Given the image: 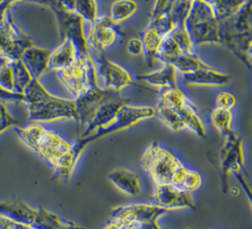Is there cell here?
Returning a JSON list of instances; mask_svg holds the SVG:
<instances>
[{
	"label": "cell",
	"instance_id": "obj_40",
	"mask_svg": "<svg viewBox=\"0 0 252 229\" xmlns=\"http://www.w3.org/2000/svg\"><path fill=\"white\" fill-rule=\"evenodd\" d=\"M103 229H141V226L138 225H126L119 222H116L114 220H110Z\"/></svg>",
	"mask_w": 252,
	"mask_h": 229
},
{
	"label": "cell",
	"instance_id": "obj_24",
	"mask_svg": "<svg viewBox=\"0 0 252 229\" xmlns=\"http://www.w3.org/2000/svg\"><path fill=\"white\" fill-rule=\"evenodd\" d=\"M140 79L153 86L162 88H169L177 86L176 70L169 63H163V67L140 76Z\"/></svg>",
	"mask_w": 252,
	"mask_h": 229
},
{
	"label": "cell",
	"instance_id": "obj_23",
	"mask_svg": "<svg viewBox=\"0 0 252 229\" xmlns=\"http://www.w3.org/2000/svg\"><path fill=\"white\" fill-rule=\"evenodd\" d=\"M76 59V49L69 39H62V42L52 51L49 52L48 70L55 72L67 67Z\"/></svg>",
	"mask_w": 252,
	"mask_h": 229
},
{
	"label": "cell",
	"instance_id": "obj_30",
	"mask_svg": "<svg viewBox=\"0 0 252 229\" xmlns=\"http://www.w3.org/2000/svg\"><path fill=\"white\" fill-rule=\"evenodd\" d=\"M169 64H171L174 67L176 72H179L182 75L190 74V73H193L195 71H198L200 69L210 66L207 63H205L204 61H202L199 58V56H197L193 52L189 53V54H184V55L178 56V57L174 58L173 60H171L169 62Z\"/></svg>",
	"mask_w": 252,
	"mask_h": 229
},
{
	"label": "cell",
	"instance_id": "obj_19",
	"mask_svg": "<svg viewBox=\"0 0 252 229\" xmlns=\"http://www.w3.org/2000/svg\"><path fill=\"white\" fill-rule=\"evenodd\" d=\"M37 208L32 207L21 199L0 200V216L9 220L32 226L36 218Z\"/></svg>",
	"mask_w": 252,
	"mask_h": 229
},
{
	"label": "cell",
	"instance_id": "obj_46",
	"mask_svg": "<svg viewBox=\"0 0 252 229\" xmlns=\"http://www.w3.org/2000/svg\"><path fill=\"white\" fill-rule=\"evenodd\" d=\"M0 229H13L9 220L0 216Z\"/></svg>",
	"mask_w": 252,
	"mask_h": 229
},
{
	"label": "cell",
	"instance_id": "obj_26",
	"mask_svg": "<svg viewBox=\"0 0 252 229\" xmlns=\"http://www.w3.org/2000/svg\"><path fill=\"white\" fill-rule=\"evenodd\" d=\"M156 115L159 118V120L172 132L178 133L186 130V126L182 122V120L178 117L175 111L171 108V106L160 96L157 102L155 107Z\"/></svg>",
	"mask_w": 252,
	"mask_h": 229
},
{
	"label": "cell",
	"instance_id": "obj_15",
	"mask_svg": "<svg viewBox=\"0 0 252 229\" xmlns=\"http://www.w3.org/2000/svg\"><path fill=\"white\" fill-rule=\"evenodd\" d=\"M153 201L155 204L169 211L195 207L191 193L180 190L170 184L155 186Z\"/></svg>",
	"mask_w": 252,
	"mask_h": 229
},
{
	"label": "cell",
	"instance_id": "obj_11",
	"mask_svg": "<svg viewBox=\"0 0 252 229\" xmlns=\"http://www.w3.org/2000/svg\"><path fill=\"white\" fill-rule=\"evenodd\" d=\"M32 45V38L18 27L9 10L0 23V55L11 60L21 59L25 50Z\"/></svg>",
	"mask_w": 252,
	"mask_h": 229
},
{
	"label": "cell",
	"instance_id": "obj_10",
	"mask_svg": "<svg viewBox=\"0 0 252 229\" xmlns=\"http://www.w3.org/2000/svg\"><path fill=\"white\" fill-rule=\"evenodd\" d=\"M159 96L171 106V108L186 126V129L192 131L201 138L206 137V128L202 119L200 118L192 102L178 87V86L160 89Z\"/></svg>",
	"mask_w": 252,
	"mask_h": 229
},
{
	"label": "cell",
	"instance_id": "obj_37",
	"mask_svg": "<svg viewBox=\"0 0 252 229\" xmlns=\"http://www.w3.org/2000/svg\"><path fill=\"white\" fill-rule=\"evenodd\" d=\"M236 96L229 91H220L216 96V107L225 110H231L236 105Z\"/></svg>",
	"mask_w": 252,
	"mask_h": 229
},
{
	"label": "cell",
	"instance_id": "obj_36",
	"mask_svg": "<svg viewBox=\"0 0 252 229\" xmlns=\"http://www.w3.org/2000/svg\"><path fill=\"white\" fill-rule=\"evenodd\" d=\"M19 125V121L9 111L6 101L0 99V135L12 127Z\"/></svg>",
	"mask_w": 252,
	"mask_h": 229
},
{
	"label": "cell",
	"instance_id": "obj_39",
	"mask_svg": "<svg viewBox=\"0 0 252 229\" xmlns=\"http://www.w3.org/2000/svg\"><path fill=\"white\" fill-rule=\"evenodd\" d=\"M127 51L132 56L138 57L143 54V44L142 40L139 37H132L127 42Z\"/></svg>",
	"mask_w": 252,
	"mask_h": 229
},
{
	"label": "cell",
	"instance_id": "obj_27",
	"mask_svg": "<svg viewBox=\"0 0 252 229\" xmlns=\"http://www.w3.org/2000/svg\"><path fill=\"white\" fill-rule=\"evenodd\" d=\"M249 0H209L213 12L220 22L235 15Z\"/></svg>",
	"mask_w": 252,
	"mask_h": 229
},
{
	"label": "cell",
	"instance_id": "obj_9",
	"mask_svg": "<svg viewBox=\"0 0 252 229\" xmlns=\"http://www.w3.org/2000/svg\"><path fill=\"white\" fill-rule=\"evenodd\" d=\"M55 14L59 35L62 39H69L75 46L76 56L91 57L87 35L85 33V21L74 11L65 10L60 4H54L49 7Z\"/></svg>",
	"mask_w": 252,
	"mask_h": 229
},
{
	"label": "cell",
	"instance_id": "obj_28",
	"mask_svg": "<svg viewBox=\"0 0 252 229\" xmlns=\"http://www.w3.org/2000/svg\"><path fill=\"white\" fill-rule=\"evenodd\" d=\"M138 3L135 0H115L110 7L108 18L115 24H121L131 18L138 10Z\"/></svg>",
	"mask_w": 252,
	"mask_h": 229
},
{
	"label": "cell",
	"instance_id": "obj_4",
	"mask_svg": "<svg viewBox=\"0 0 252 229\" xmlns=\"http://www.w3.org/2000/svg\"><path fill=\"white\" fill-rule=\"evenodd\" d=\"M183 28L193 47L220 44L219 21L211 5L204 0H193Z\"/></svg>",
	"mask_w": 252,
	"mask_h": 229
},
{
	"label": "cell",
	"instance_id": "obj_14",
	"mask_svg": "<svg viewBox=\"0 0 252 229\" xmlns=\"http://www.w3.org/2000/svg\"><path fill=\"white\" fill-rule=\"evenodd\" d=\"M112 90L103 89L100 86H94L74 98L76 107V124H77V137H79L98 107L111 98L118 94Z\"/></svg>",
	"mask_w": 252,
	"mask_h": 229
},
{
	"label": "cell",
	"instance_id": "obj_7",
	"mask_svg": "<svg viewBox=\"0 0 252 229\" xmlns=\"http://www.w3.org/2000/svg\"><path fill=\"white\" fill-rule=\"evenodd\" d=\"M220 162L221 169L220 180L222 192H227L229 174L233 173L244 188V191H246L250 200V186L245 174L243 143L240 137L233 131L224 136V142L220 151Z\"/></svg>",
	"mask_w": 252,
	"mask_h": 229
},
{
	"label": "cell",
	"instance_id": "obj_33",
	"mask_svg": "<svg viewBox=\"0 0 252 229\" xmlns=\"http://www.w3.org/2000/svg\"><path fill=\"white\" fill-rule=\"evenodd\" d=\"M193 0H174L169 10V17L174 28H183L184 22L190 12Z\"/></svg>",
	"mask_w": 252,
	"mask_h": 229
},
{
	"label": "cell",
	"instance_id": "obj_25",
	"mask_svg": "<svg viewBox=\"0 0 252 229\" xmlns=\"http://www.w3.org/2000/svg\"><path fill=\"white\" fill-rule=\"evenodd\" d=\"M162 38L163 37L160 34L150 27H147L142 33L141 40L143 44V54L149 67H153L158 60V53Z\"/></svg>",
	"mask_w": 252,
	"mask_h": 229
},
{
	"label": "cell",
	"instance_id": "obj_21",
	"mask_svg": "<svg viewBox=\"0 0 252 229\" xmlns=\"http://www.w3.org/2000/svg\"><path fill=\"white\" fill-rule=\"evenodd\" d=\"M184 81L188 85L205 86H220L230 82V76L214 69L211 66L200 69L190 74L182 75Z\"/></svg>",
	"mask_w": 252,
	"mask_h": 229
},
{
	"label": "cell",
	"instance_id": "obj_22",
	"mask_svg": "<svg viewBox=\"0 0 252 229\" xmlns=\"http://www.w3.org/2000/svg\"><path fill=\"white\" fill-rule=\"evenodd\" d=\"M107 178L118 190L130 197H136L141 192L139 176L129 169H114L108 173Z\"/></svg>",
	"mask_w": 252,
	"mask_h": 229
},
{
	"label": "cell",
	"instance_id": "obj_38",
	"mask_svg": "<svg viewBox=\"0 0 252 229\" xmlns=\"http://www.w3.org/2000/svg\"><path fill=\"white\" fill-rule=\"evenodd\" d=\"M173 1L174 0H155L150 20H154L163 15H168Z\"/></svg>",
	"mask_w": 252,
	"mask_h": 229
},
{
	"label": "cell",
	"instance_id": "obj_41",
	"mask_svg": "<svg viewBox=\"0 0 252 229\" xmlns=\"http://www.w3.org/2000/svg\"><path fill=\"white\" fill-rule=\"evenodd\" d=\"M2 1H3V3H4L7 7L11 8L12 5H14L15 3L19 2V1H25V0H2ZM27 1L34 2V3H37V4L43 5V6H46V5H47V1H46V0H27Z\"/></svg>",
	"mask_w": 252,
	"mask_h": 229
},
{
	"label": "cell",
	"instance_id": "obj_20",
	"mask_svg": "<svg viewBox=\"0 0 252 229\" xmlns=\"http://www.w3.org/2000/svg\"><path fill=\"white\" fill-rule=\"evenodd\" d=\"M49 52L34 44L25 50L21 56V60L28 69L32 79L39 78L48 70Z\"/></svg>",
	"mask_w": 252,
	"mask_h": 229
},
{
	"label": "cell",
	"instance_id": "obj_44",
	"mask_svg": "<svg viewBox=\"0 0 252 229\" xmlns=\"http://www.w3.org/2000/svg\"><path fill=\"white\" fill-rule=\"evenodd\" d=\"M9 220V219H8ZM11 226L13 229H33L32 227L29 226V225H26V224H22V223H18V222H15V221H12V220H9Z\"/></svg>",
	"mask_w": 252,
	"mask_h": 229
},
{
	"label": "cell",
	"instance_id": "obj_34",
	"mask_svg": "<svg viewBox=\"0 0 252 229\" xmlns=\"http://www.w3.org/2000/svg\"><path fill=\"white\" fill-rule=\"evenodd\" d=\"M74 12L85 22L93 23L98 17L96 0H76Z\"/></svg>",
	"mask_w": 252,
	"mask_h": 229
},
{
	"label": "cell",
	"instance_id": "obj_29",
	"mask_svg": "<svg viewBox=\"0 0 252 229\" xmlns=\"http://www.w3.org/2000/svg\"><path fill=\"white\" fill-rule=\"evenodd\" d=\"M68 223L69 221L61 219L54 212L47 210L43 206H38L36 218L32 227L33 229H62Z\"/></svg>",
	"mask_w": 252,
	"mask_h": 229
},
{
	"label": "cell",
	"instance_id": "obj_13",
	"mask_svg": "<svg viewBox=\"0 0 252 229\" xmlns=\"http://www.w3.org/2000/svg\"><path fill=\"white\" fill-rule=\"evenodd\" d=\"M168 212L169 210L155 203H130L113 208L111 219L126 225L141 226L158 221L159 217Z\"/></svg>",
	"mask_w": 252,
	"mask_h": 229
},
{
	"label": "cell",
	"instance_id": "obj_5",
	"mask_svg": "<svg viewBox=\"0 0 252 229\" xmlns=\"http://www.w3.org/2000/svg\"><path fill=\"white\" fill-rule=\"evenodd\" d=\"M140 162L155 186L173 185L185 166L179 158L158 143H153L146 148Z\"/></svg>",
	"mask_w": 252,
	"mask_h": 229
},
{
	"label": "cell",
	"instance_id": "obj_2",
	"mask_svg": "<svg viewBox=\"0 0 252 229\" xmlns=\"http://www.w3.org/2000/svg\"><path fill=\"white\" fill-rule=\"evenodd\" d=\"M29 118L33 122H52L62 119L76 120L74 99L51 94L37 79H32L24 90V100Z\"/></svg>",
	"mask_w": 252,
	"mask_h": 229
},
{
	"label": "cell",
	"instance_id": "obj_35",
	"mask_svg": "<svg viewBox=\"0 0 252 229\" xmlns=\"http://www.w3.org/2000/svg\"><path fill=\"white\" fill-rule=\"evenodd\" d=\"M0 86L9 91H14L12 60L3 55H0Z\"/></svg>",
	"mask_w": 252,
	"mask_h": 229
},
{
	"label": "cell",
	"instance_id": "obj_17",
	"mask_svg": "<svg viewBox=\"0 0 252 229\" xmlns=\"http://www.w3.org/2000/svg\"><path fill=\"white\" fill-rule=\"evenodd\" d=\"M119 38V31L108 16L97 17L91 23L88 33V44H91L96 51H104L116 44Z\"/></svg>",
	"mask_w": 252,
	"mask_h": 229
},
{
	"label": "cell",
	"instance_id": "obj_12",
	"mask_svg": "<svg viewBox=\"0 0 252 229\" xmlns=\"http://www.w3.org/2000/svg\"><path fill=\"white\" fill-rule=\"evenodd\" d=\"M95 70L98 86L107 90L121 92L133 84L130 73L119 64L111 61L104 51H97Z\"/></svg>",
	"mask_w": 252,
	"mask_h": 229
},
{
	"label": "cell",
	"instance_id": "obj_6",
	"mask_svg": "<svg viewBox=\"0 0 252 229\" xmlns=\"http://www.w3.org/2000/svg\"><path fill=\"white\" fill-rule=\"evenodd\" d=\"M156 116L155 107L148 105H132L124 102L121 107L118 109L115 117L112 121L106 125L104 128L98 130L94 135L89 137L83 141H76L74 143V147L76 153L80 157L85 150V148L93 142H95L101 138L112 135L114 133H118L133 127L134 125L151 119Z\"/></svg>",
	"mask_w": 252,
	"mask_h": 229
},
{
	"label": "cell",
	"instance_id": "obj_16",
	"mask_svg": "<svg viewBox=\"0 0 252 229\" xmlns=\"http://www.w3.org/2000/svg\"><path fill=\"white\" fill-rule=\"evenodd\" d=\"M193 48L184 28L177 27L163 36L158 49V60L163 63H169L178 56L192 53Z\"/></svg>",
	"mask_w": 252,
	"mask_h": 229
},
{
	"label": "cell",
	"instance_id": "obj_31",
	"mask_svg": "<svg viewBox=\"0 0 252 229\" xmlns=\"http://www.w3.org/2000/svg\"><path fill=\"white\" fill-rule=\"evenodd\" d=\"M14 91L17 93H24L26 87L30 85L32 78L21 59L12 60Z\"/></svg>",
	"mask_w": 252,
	"mask_h": 229
},
{
	"label": "cell",
	"instance_id": "obj_18",
	"mask_svg": "<svg viewBox=\"0 0 252 229\" xmlns=\"http://www.w3.org/2000/svg\"><path fill=\"white\" fill-rule=\"evenodd\" d=\"M125 101L121 97L120 93L112 96L105 102H103L95 111L82 134L77 137V141H83L94 135L98 130L108 125L115 117L118 109Z\"/></svg>",
	"mask_w": 252,
	"mask_h": 229
},
{
	"label": "cell",
	"instance_id": "obj_8",
	"mask_svg": "<svg viewBox=\"0 0 252 229\" xmlns=\"http://www.w3.org/2000/svg\"><path fill=\"white\" fill-rule=\"evenodd\" d=\"M61 84L77 98L92 87L99 86L94 58L78 57L67 67L56 72Z\"/></svg>",
	"mask_w": 252,
	"mask_h": 229
},
{
	"label": "cell",
	"instance_id": "obj_42",
	"mask_svg": "<svg viewBox=\"0 0 252 229\" xmlns=\"http://www.w3.org/2000/svg\"><path fill=\"white\" fill-rule=\"evenodd\" d=\"M76 0H59V4L62 8L68 11H74Z\"/></svg>",
	"mask_w": 252,
	"mask_h": 229
},
{
	"label": "cell",
	"instance_id": "obj_43",
	"mask_svg": "<svg viewBox=\"0 0 252 229\" xmlns=\"http://www.w3.org/2000/svg\"><path fill=\"white\" fill-rule=\"evenodd\" d=\"M141 229H164V228H161L158 221H152L150 223H146V224H143L141 225ZM165 229H168V228H165Z\"/></svg>",
	"mask_w": 252,
	"mask_h": 229
},
{
	"label": "cell",
	"instance_id": "obj_1",
	"mask_svg": "<svg viewBox=\"0 0 252 229\" xmlns=\"http://www.w3.org/2000/svg\"><path fill=\"white\" fill-rule=\"evenodd\" d=\"M14 129L23 143L52 168L55 181H68L71 178L80 158L74 143L36 122Z\"/></svg>",
	"mask_w": 252,
	"mask_h": 229
},
{
	"label": "cell",
	"instance_id": "obj_32",
	"mask_svg": "<svg viewBox=\"0 0 252 229\" xmlns=\"http://www.w3.org/2000/svg\"><path fill=\"white\" fill-rule=\"evenodd\" d=\"M231 110H225L215 107L211 113V122L213 126L224 137L228 135L231 130L232 124Z\"/></svg>",
	"mask_w": 252,
	"mask_h": 229
},
{
	"label": "cell",
	"instance_id": "obj_45",
	"mask_svg": "<svg viewBox=\"0 0 252 229\" xmlns=\"http://www.w3.org/2000/svg\"><path fill=\"white\" fill-rule=\"evenodd\" d=\"M10 10L9 7H7L3 1H0V23L4 20L5 16H6V13Z\"/></svg>",
	"mask_w": 252,
	"mask_h": 229
},
{
	"label": "cell",
	"instance_id": "obj_3",
	"mask_svg": "<svg viewBox=\"0 0 252 229\" xmlns=\"http://www.w3.org/2000/svg\"><path fill=\"white\" fill-rule=\"evenodd\" d=\"M220 44L225 46L251 70L252 12L250 0L232 17L219 23Z\"/></svg>",
	"mask_w": 252,
	"mask_h": 229
}]
</instances>
